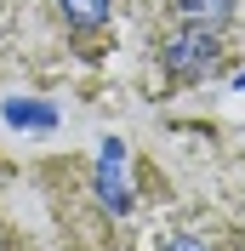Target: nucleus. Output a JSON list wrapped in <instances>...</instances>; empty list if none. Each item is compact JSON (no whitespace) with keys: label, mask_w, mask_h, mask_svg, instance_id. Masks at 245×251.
I'll return each mask as SVG.
<instances>
[{"label":"nucleus","mask_w":245,"mask_h":251,"mask_svg":"<svg viewBox=\"0 0 245 251\" xmlns=\"http://www.w3.org/2000/svg\"><path fill=\"white\" fill-rule=\"evenodd\" d=\"M120 166H125V149L108 137L103 143V160H97V188H103V200L114 205V211H131V194H125V172Z\"/></svg>","instance_id":"f03ea898"},{"label":"nucleus","mask_w":245,"mask_h":251,"mask_svg":"<svg viewBox=\"0 0 245 251\" xmlns=\"http://www.w3.org/2000/svg\"><path fill=\"white\" fill-rule=\"evenodd\" d=\"M166 251H211V246H199L194 234H177V240H166Z\"/></svg>","instance_id":"39448f33"},{"label":"nucleus","mask_w":245,"mask_h":251,"mask_svg":"<svg viewBox=\"0 0 245 251\" xmlns=\"http://www.w3.org/2000/svg\"><path fill=\"white\" fill-rule=\"evenodd\" d=\"M160 63H166L171 80H199V75L217 63V29H205V23H183V29H171L166 46H160Z\"/></svg>","instance_id":"f257e3e1"},{"label":"nucleus","mask_w":245,"mask_h":251,"mask_svg":"<svg viewBox=\"0 0 245 251\" xmlns=\"http://www.w3.org/2000/svg\"><path fill=\"white\" fill-rule=\"evenodd\" d=\"M57 12L74 23V29H97L108 17V0H57Z\"/></svg>","instance_id":"20e7f679"},{"label":"nucleus","mask_w":245,"mask_h":251,"mask_svg":"<svg viewBox=\"0 0 245 251\" xmlns=\"http://www.w3.org/2000/svg\"><path fill=\"white\" fill-rule=\"evenodd\" d=\"M183 23H205V29H222L234 17V0H177Z\"/></svg>","instance_id":"7ed1b4c3"}]
</instances>
